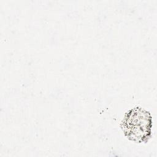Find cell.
<instances>
[{"instance_id": "obj_1", "label": "cell", "mask_w": 157, "mask_h": 157, "mask_svg": "<svg viewBox=\"0 0 157 157\" xmlns=\"http://www.w3.org/2000/svg\"><path fill=\"white\" fill-rule=\"evenodd\" d=\"M122 129L131 140L145 142L151 134V118L147 111L139 107L130 110L122 121Z\"/></svg>"}]
</instances>
